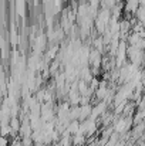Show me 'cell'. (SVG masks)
Listing matches in <instances>:
<instances>
[{
    "mask_svg": "<svg viewBox=\"0 0 145 146\" xmlns=\"http://www.w3.org/2000/svg\"><path fill=\"white\" fill-rule=\"evenodd\" d=\"M124 9H125L127 13L135 14L137 10L140 9V0H127L125 4H124Z\"/></svg>",
    "mask_w": 145,
    "mask_h": 146,
    "instance_id": "obj_1",
    "label": "cell"
},
{
    "mask_svg": "<svg viewBox=\"0 0 145 146\" xmlns=\"http://www.w3.org/2000/svg\"><path fill=\"white\" fill-rule=\"evenodd\" d=\"M128 126H130V121L125 119V118H122V119H120L118 123H117V132H124Z\"/></svg>",
    "mask_w": 145,
    "mask_h": 146,
    "instance_id": "obj_2",
    "label": "cell"
}]
</instances>
